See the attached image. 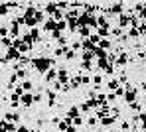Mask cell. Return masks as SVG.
I'll return each mask as SVG.
<instances>
[{
    "label": "cell",
    "instance_id": "6da1fadb",
    "mask_svg": "<svg viewBox=\"0 0 146 132\" xmlns=\"http://www.w3.org/2000/svg\"><path fill=\"white\" fill-rule=\"evenodd\" d=\"M53 65H55V59L53 57H48V55H36V57H32V71H36V73H40V75H46L49 69H53Z\"/></svg>",
    "mask_w": 146,
    "mask_h": 132
},
{
    "label": "cell",
    "instance_id": "7a4b0ae2",
    "mask_svg": "<svg viewBox=\"0 0 146 132\" xmlns=\"http://www.w3.org/2000/svg\"><path fill=\"white\" fill-rule=\"evenodd\" d=\"M71 75H73V73H69V69H67V67H59V69H57V81H59V83H63V85H69Z\"/></svg>",
    "mask_w": 146,
    "mask_h": 132
},
{
    "label": "cell",
    "instance_id": "3957f363",
    "mask_svg": "<svg viewBox=\"0 0 146 132\" xmlns=\"http://www.w3.org/2000/svg\"><path fill=\"white\" fill-rule=\"evenodd\" d=\"M130 59H132V57H130L126 51H124V53H119V57H117L115 65H117V67H126V65L130 63Z\"/></svg>",
    "mask_w": 146,
    "mask_h": 132
},
{
    "label": "cell",
    "instance_id": "277c9868",
    "mask_svg": "<svg viewBox=\"0 0 146 132\" xmlns=\"http://www.w3.org/2000/svg\"><path fill=\"white\" fill-rule=\"evenodd\" d=\"M20 118H22V116H20V112H16V110L4 112V120H8V122H14V124L18 122V124H20Z\"/></svg>",
    "mask_w": 146,
    "mask_h": 132
},
{
    "label": "cell",
    "instance_id": "5b68a950",
    "mask_svg": "<svg viewBox=\"0 0 146 132\" xmlns=\"http://www.w3.org/2000/svg\"><path fill=\"white\" fill-rule=\"evenodd\" d=\"M44 79H46V83H48L49 87H51V85L57 81V69H55V67H53V69H49L48 73L44 75Z\"/></svg>",
    "mask_w": 146,
    "mask_h": 132
},
{
    "label": "cell",
    "instance_id": "8992f818",
    "mask_svg": "<svg viewBox=\"0 0 146 132\" xmlns=\"http://www.w3.org/2000/svg\"><path fill=\"white\" fill-rule=\"evenodd\" d=\"M119 120L115 118V116H105V118H101L99 120V126H103V128H111L113 124H117Z\"/></svg>",
    "mask_w": 146,
    "mask_h": 132
},
{
    "label": "cell",
    "instance_id": "52a82bcc",
    "mask_svg": "<svg viewBox=\"0 0 146 132\" xmlns=\"http://www.w3.org/2000/svg\"><path fill=\"white\" fill-rule=\"evenodd\" d=\"M20 103H22L24 108H30L32 105H36V103H34V93H26L24 97L20 99Z\"/></svg>",
    "mask_w": 146,
    "mask_h": 132
},
{
    "label": "cell",
    "instance_id": "ba28073f",
    "mask_svg": "<svg viewBox=\"0 0 146 132\" xmlns=\"http://www.w3.org/2000/svg\"><path fill=\"white\" fill-rule=\"evenodd\" d=\"M69 118H77V116H81V108H79V105H71L69 108H67V112H65Z\"/></svg>",
    "mask_w": 146,
    "mask_h": 132
},
{
    "label": "cell",
    "instance_id": "9c48e42d",
    "mask_svg": "<svg viewBox=\"0 0 146 132\" xmlns=\"http://www.w3.org/2000/svg\"><path fill=\"white\" fill-rule=\"evenodd\" d=\"M119 87H122V85L119 83V79H117V77H115V79H111L109 83H107V85H105V89H107V91H111V93H115Z\"/></svg>",
    "mask_w": 146,
    "mask_h": 132
},
{
    "label": "cell",
    "instance_id": "30bf717a",
    "mask_svg": "<svg viewBox=\"0 0 146 132\" xmlns=\"http://www.w3.org/2000/svg\"><path fill=\"white\" fill-rule=\"evenodd\" d=\"M55 30H57V22H55L53 18H48V22L44 24V32H49V34H51V32H55Z\"/></svg>",
    "mask_w": 146,
    "mask_h": 132
},
{
    "label": "cell",
    "instance_id": "8fae6325",
    "mask_svg": "<svg viewBox=\"0 0 146 132\" xmlns=\"http://www.w3.org/2000/svg\"><path fill=\"white\" fill-rule=\"evenodd\" d=\"M79 57H81V53L73 51L71 48L67 50V53H65V61H75V59H79Z\"/></svg>",
    "mask_w": 146,
    "mask_h": 132
},
{
    "label": "cell",
    "instance_id": "7c38bea8",
    "mask_svg": "<svg viewBox=\"0 0 146 132\" xmlns=\"http://www.w3.org/2000/svg\"><path fill=\"white\" fill-rule=\"evenodd\" d=\"M81 73H91V69H93V61H81Z\"/></svg>",
    "mask_w": 146,
    "mask_h": 132
},
{
    "label": "cell",
    "instance_id": "4fadbf2b",
    "mask_svg": "<svg viewBox=\"0 0 146 132\" xmlns=\"http://www.w3.org/2000/svg\"><path fill=\"white\" fill-rule=\"evenodd\" d=\"M20 85L24 87V91H26V93H32V91H34V87H36V85H34V81H32V79H26V81H22Z\"/></svg>",
    "mask_w": 146,
    "mask_h": 132
},
{
    "label": "cell",
    "instance_id": "5bb4252c",
    "mask_svg": "<svg viewBox=\"0 0 146 132\" xmlns=\"http://www.w3.org/2000/svg\"><path fill=\"white\" fill-rule=\"evenodd\" d=\"M126 36H128V40H138L140 38V32H138V28H130L126 32Z\"/></svg>",
    "mask_w": 146,
    "mask_h": 132
},
{
    "label": "cell",
    "instance_id": "9a60e30c",
    "mask_svg": "<svg viewBox=\"0 0 146 132\" xmlns=\"http://www.w3.org/2000/svg\"><path fill=\"white\" fill-rule=\"evenodd\" d=\"M81 83H83V87L91 85V83H93V77H91V73H83V75H81Z\"/></svg>",
    "mask_w": 146,
    "mask_h": 132
},
{
    "label": "cell",
    "instance_id": "2e32d148",
    "mask_svg": "<svg viewBox=\"0 0 146 132\" xmlns=\"http://www.w3.org/2000/svg\"><path fill=\"white\" fill-rule=\"evenodd\" d=\"M97 124H99V118H97V116H89V118H87V128H95Z\"/></svg>",
    "mask_w": 146,
    "mask_h": 132
},
{
    "label": "cell",
    "instance_id": "e0dca14e",
    "mask_svg": "<svg viewBox=\"0 0 146 132\" xmlns=\"http://www.w3.org/2000/svg\"><path fill=\"white\" fill-rule=\"evenodd\" d=\"M107 103H109V105H117V103H119V97H117L115 93H109V95H107Z\"/></svg>",
    "mask_w": 146,
    "mask_h": 132
},
{
    "label": "cell",
    "instance_id": "ac0fdd59",
    "mask_svg": "<svg viewBox=\"0 0 146 132\" xmlns=\"http://www.w3.org/2000/svg\"><path fill=\"white\" fill-rule=\"evenodd\" d=\"M83 124H87V120H85V116H77V118H73V126H83Z\"/></svg>",
    "mask_w": 146,
    "mask_h": 132
},
{
    "label": "cell",
    "instance_id": "d6986e66",
    "mask_svg": "<svg viewBox=\"0 0 146 132\" xmlns=\"http://www.w3.org/2000/svg\"><path fill=\"white\" fill-rule=\"evenodd\" d=\"M42 101H44V93H40V91H36V93H34V103H36V105H40Z\"/></svg>",
    "mask_w": 146,
    "mask_h": 132
},
{
    "label": "cell",
    "instance_id": "ffe728a7",
    "mask_svg": "<svg viewBox=\"0 0 146 132\" xmlns=\"http://www.w3.org/2000/svg\"><path fill=\"white\" fill-rule=\"evenodd\" d=\"M128 108H130L132 112H136V114H138V112L142 110V105H140V103H132V105H128Z\"/></svg>",
    "mask_w": 146,
    "mask_h": 132
},
{
    "label": "cell",
    "instance_id": "44dd1931",
    "mask_svg": "<svg viewBox=\"0 0 146 132\" xmlns=\"http://www.w3.org/2000/svg\"><path fill=\"white\" fill-rule=\"evenodd\" d=\"M63 30H67V22H65V20L57 22V32H63Z\"/></svg>",
    "mask_w": 146,
    "mask_h": 132
},
{
    "label": "cell",
    "instance_id": "7402d4cb",
    "mask_svg": "<svg viewBox=\"0 0 146 132\" xmlns=\"http://www.w3.org/2000/svg\"><path fill=\"white\" fill-rule=\"evenodd\" d=\"M138 32H140V38H144V36H146V22H142V24L138 26Z\"/></svg>",
    "mask_w": 146,
    "mask_h": 132
},
{
    "label": "cell",
    "instance_id": "603a6c76",
    "mask_svg": "<svg viewBox=\"0 0 146 132\" xmlns=\"http://www.w3.org/2000/svg\"><path fill=\"white\" fill-rule=\"evenodd\" d=\"M32 128L30 126H26V124H18V132H30Z\"/></svg>",
    "mask_w": 146,
    "mask_h": 132
},
{
    "label": "cell",
    "instance_id": "cb8c5ba5",
    "mask_svg": "<svg viewBox=\"0 0 146 132\" xmlns=\"http://www.w3.org/2000/svg\"><path fill=\"white\" fill-rule=\"evenodd\" d=\"M140 130H142V132H146V124H140Z\"/></svg>",
    "mask_w": 146,
    "mask_h": 132
},
{
    "label": "cell",
    "instance_id": "d4e9b609",
    "mask_svg": "<svg viewBox=\"0 0 146 132\" xmlns=\"http://www.w3.org/2000/svg\"><path fill=\"white\" fill-rule=\"evenodd\" d=\"M109 132H121V130H115V128H111V130H109Z\"/></svg>",
    "mask_w": 146,
    "mask_h": 132
},
{
    "label": "cell",
    "instance_id": "484cf974",
    "mask_svg": "<svg viewBox=\"0 0 146 132\" xmlns=\"http://www.w3.org/2000/svg\"><path fill=\"white\" fill-rule=\"evenodd\" d=\"M142 101H144V103H146V93H144V97H142Z\"/></svg>",
    "mask_w": 146,
    "mask_h": 132
},
{
    "label": "cell",
    "instance_id": "4316f807",
    "mask_svg": "<svg viewBox=\"0 0 146 132\" xmlns=\"http://www.w3.org/2000/svg\"><path fill=\"white\" fill-rule=\"evenodd\" d=\"M42 132H48V130H42Z\"/></svg>",
    "mask_w": 146,
    "mask_h": 132
}]
</instances>
